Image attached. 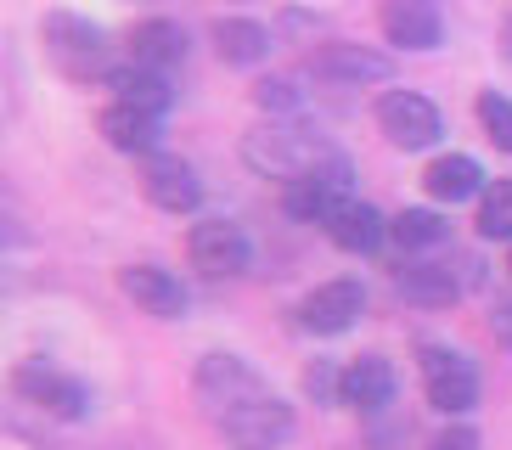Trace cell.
<instances>
[{"mask_svg":"<svg viewBox=\"0 0 512 450\" xmlns=\"http://www.w3.org/2000/svg\"><path fill=\"white\" fill-rule=\"evenodd\" d=\"M389 45H406V51H434L445 40V23L428 0H383V12H377Z\"/></svg>","mask_w":512,"mask_h":450,"instance_id":"14","label":"cell"},{"mask_svg":"<svg viewBox=\"0 0 512 450\" xmlns=\"http://www.w3.org/2000/svg\"><path fill=\"white\" fill-rule=\"evenodd\" d=\"M254 102L265 107V113H299V90H293V79H259Z\"/></svg>","mask_w":512,"mask_h":450,"instance_id":"26","label":"cell"},{"mask_svg":"<svg viewBox=\"0 0 512 450\" xmlns=\"http://www.w3.org/2000/svg\"><path fill=\"white\" fill-rule=\"evenodd\" d=\"M377 130L389 135L400 152H422L439 141V107L428 102V96H417V90H383L377 96Z\"/></svg>","mask_w":512,"mask_h":450,"instance_id":"7","label":"cell"},{"mask_svg":"<svg viewBox=\"0 0 512 450\" xmlns=\"http://www.w3.org/2000/svg\"><path fill=\"white\" fill-rule=\"evenodd\" d=\"M366 310V287L355 276H338V282H321L299 299V327L304 332H321V338H338L361 321Z\"/></svg>","mask_w":512,"mask_h":450,"instance_id":"8","label":"cell"},{"mask_svg":"<svg viewBox=\"0 0 512 450\" xmlns=\"http://www.w3.org/2000/svg\"><path fill=\"white\" fill-rule=\"evenodd\" d=\"M422 389H428V405L445 411V417H467L479 405V372L462 349L428 344L422 349Z\"/></svg>","mask_w":512,"mask_h":450,"instance_id":"4","label":"cell"},{"mask_svg":"<svg viewBox=\"0 0 512 450\" xmlns=\"http://www.w3.org/2000/svg\"><path fill=\"white\" fill-rule=\"evenodd\" d=\"M119 287H124V299H136L141 310L158 315V321H181L186 315V287H181V276H169L164 265H124Z\"/></svg>","mask_w":512,"mask_h":450,"instance_id":"12","label":"cell"},{"mask_svg":"<svg viewBox=\"0 0 512 450\" xmlns=\"http://www.w3.org/2000/svg\"><path fill=\"white\" fill-rule=\"evenodd\" d=\"M344 180H349V164H332V169H321V175H310V180H293L287 197H282L287 214H293V220H310V225H327L332 214L349 203Z\"/></svg>","mask_w":512,"mask_h":450,"instance_id":"13","label":"cell"},{"mask_svg":"<svg viewBox=\"0 0 512 450\" xmlns=\"http://www.w3.org/2000/svg\"><path fill=\"white\" fill-rule=\"evenodd\" d=\"M422 186H428L434 203H467V197L484 192V169L467 152H445V158H434V164L422 169Z\"/></svg>","mask_w":512,"mask_h":450,"instance_id":"18","label":"cell"},{"mask_svg":"<svg viewBox=\"0 0 512 450\" xmlns=\"http://www.w3.org/2000/svg\"><path fill=\"white\" fill-rule=\"evenodd\" d=\"M186 259H192L203 276H242L254 248H248V231L231 220H203L192 225V237H186Z\"/></svg>","mask_w":512,"mask_h":450,"instance_id":"10","label":"cell"},{"mask_svg":"<svg viewBox=\"0 0 512 450\" xmlns=\"http://www.w3.org/2000/svg\"><path fill=\"white\" fill-rule=\"evenodd\" d=\"M192 389H197V405L209 411V422H220L231 405L265 394V377H259L242 355H203V360H197Z\"/></svg>","mask_w":512,"mask_h":450,"instance_id":"5","label":"cell"},{"mask_svg":"<svg viewBox=\"0 0 512 450\" xmlns=\"http://www.w3.org/2000/svg\"><path fill=\"white\" fill-rule=\"evenodd\" d=\"M107 85L119 90V102H130V107H147V113H158L164 119V107L175 102V90H169V79L164 74H152V68H113L107 74Z\"/></svg>","mask_w":512,"mask_h":450,"instance_id":"21","label":"cell"},{"mask_svg":"<svg viewBox=\"0 0 512 450\" xmlns=\"http://www.w3.org/2000/svg\"><path fill=\"white\" fill-rule=\"evenodd\" d=\"M186 57V34L181 23H169V17H147L130 29V62L136 68H152V74H164L169 62Z\"/></svg>","mask_w":512,"mask_h":450,"instance_id":"16","label":"cell"},{"mask_svg":"<svg viewBox=\"0 0 512 450\" xmlns=\"http://www.w3.org/2000/svg\"><path fill=\"white\" fill-rule=\"evenodd\" d=\"M479 237L512 242V180H496L479 192Z\"/></svg>","mask_w":512,"mask_h":450,"instance_id":"24","label":"cell"},{"mask_svg":"<svg viewBox=\"0 0 512 450\" xmlns=\"http://www.w3.org/2000/svg\"><path fill=\"white\" fill-rule=\"evenodd\" d=\"M214 51L231 68H254V62L271 57V29L254 17H214Z\"/></svg>","mask_w":512,"mask_h":450,"instance_id":"17","label":"cell"},{"mask_svg":"<svg viewBox=\"0 0 512 450\" xmlns=\"http://www.w3.org/2000/svg\"><path fill=\"white\" fill-rule=\"evenodd\" d=\"M507 270H512V254H507Z\"/></svg>","mask_w":512,"mask_h":450,"instance_id":"30","label":"cell"},{"mask_svg":"<svg viewBox=\"0 0 512 450\" xmlns=\"http://www.w3.org/2000/svg\"><path fill=\"white\" fill-rule=\"evenodd\" d=\"M496 332H501V338H507V344H512V304H507V310L496 315Z\"/></svg>","mask_w":512,"mask_h":450,"instance_id":"29","label":"cell"},{"mask_svg":"<svg viewBox=\"0 0 512 450\" xmlns=\"http://www.w3.org/2000/svg\"><path fill=\"white\" fill-rule=\"evenodd\" d=\"M304 68H310L321 85H383V79L394 74V62L383 57V51H366V45H355V40L316 45V51L304 57Z\"/></svg>","mask_w":512,"mask_h":450,"instance_id":"9","label":"cell"},{"mask_svg":"<svg viewBox=\"0 0 512 450\" xmlns=\"http://www.w3.org/2000/svg\"><path fill=\"white\" fill-rule=\"evenodd\" d=\"M40 40H46V57L57 62L68 79H107L113 74V45H107V34L96 29L91 17L79 12H46L40 17Z\"/></svg>","mask_w":512,"mask_h":450,"instance_id":"2","label":"cell"},{"mask_svg":"<svg viewBox=\"0 0 512 450\" xmlns=\"http://www.w3.org/2000/svg\"><path fill=\"white\" fill-rule=\"evenodd\" d=\"M242 164L254 169V175H265V180H287V186H293V180H310V175H321V169L344 164V158L310 130L265 124V130L242 135Z\"/></svg>","mask_w":512,"mask_h":450,"instance_id":"1","label":"cell"},{"mask_svg":"<svg viewBox=\"0 0 512 450\" xmlns=\"http://www.w3.org/2000/svg\"><path fill=\"white\" fill-rule=\"evenodd\" d=\"M304 394H310V400H344V372L310 366V372H304Z\"/></svg>","mask_w":512,"mask_h":450,"instance_id":"27","label":"cell"},{"mask_svg":"<svg viewBox=\"0 0 512 450\" xmlns=\"http://www.w3.org/2000/svg\"><path fill=\"white\" fill-rule=\"evenodd\" d=\"M12 389H17V400L40 405L46 417H62V422H79L85 411H91V389H85L79 377L46 366V360H23V366L12 372Z\"/></svg>","mask_w":512,"mask_h":450,"instance_id":"6","label":"cell"},{"mask_svg":"<svg viewBox=\"0 0 512 450\" xmlns=\"http://www.w3.org/2000/svg\"><path fill=\"white\" fill-rule=\"evenodd\" d=\"M389 237L400 242V248H439V242L451 237V225L434 209H406L400 220H389Z\"/></svg>","mask_w":512,"mask_h":450,"instance_id":"23","label":"cell"},{"mask_svg":"<svg viewBox=\"0 0 512 450\" xmlns=\"http://www.w3.org/2000/svg\"><path fill=\"white\" fill-rule=\"evenodd\" d=\"M394 287H400L411 304H451L456 299V276L445 265H406L394 276Z\"/></svg>","mask_w":512,"mask_h":450,"instance_id":"22","label":"cell"},{"mask_svg":"<svg viewBox=\"0 0 512 450\" xmlns=\"http://www.w3.org/2000/svg\"><path fill=\"white\" fill-rule=\"evenodd\" d=\"M473 113H479L484 135H490L501 152H512V102H507V96H501V90H479Z\"/></svg>","mask_w":512,"mask_h":450,"instance_id":"25","label":"cell"},{"mask_svg":"<svg viewBox=\"0 0 512 450\" xmlns=\"http://www.w3.org/2000/svg\"><path fill=\"white\" fill-rule=\"evenodd\" d=\"M96 130H102V141L113 152H141V158H152V152H158V135H164V119L147 113V107L113 102V107H102Z\"/></svg>","mask_w":512,"mask_h":450,"instance_id":"15","label":"cell"},{"mask_svg":"<svg viewBox=\"0 0 512 450\" xmlns=\"http://www.w3.org/2000/svg\"><path fill=\"white\" fill-rule=\"evenodd\" d=\"M141 192H147L152 209L164 214H192L203 203V180L186 158H169V152H152L147 164H141Z\"/></svg>","mask_w":512,"mask_h":450,"instance_id":"11","label":"cell"},{"mask_svg":"<svg viewBox=\"0 0 512 450\" xmlns=\"http://www.w3.org/2000/svg\"><path fill=\"white\" fill-rule=\"evenodd\" d=\"M434 450H479V434H473V428H445V434L434 439Z\"/></svg>","mask_w":512,"mask_h":450,"instance_id":"28","label":"cell"},{"mask_svg":"<svg viewBox=\"0 0 512 450\" xmlns=\"http://www.w3.org/2000/svg\"><path fill=\"white\" fill-rule=\"evenodd\" d=\"M327 237L344 248V254H372L377 242L389 237V220L372 209V203H361V197H349L344 209L327 220Z\"/></svg>","mask_w":512,"mask_h":450,"instance_id":"19","label":"cell"},{"mask_svg":"<svg viewBox=\"0 0 512 450\" xmlns=\"http://www.w3.org/2000/svg\"><path fill=\"white\" fill-rule=\"evenodd\" d=\"M394 400V366L383 355H361L344 366V405L355 411H383Z\"/></svg>","mask_w":512,"mask_h":450,"instance_id":"20","label":"cell"},{"mask_svg":"<svg viewBox=\"0 0 512 450\" xmlns=\"http://www.w3.org/2000/svg\"><path fill=\"white\" fill-rule=\"evenodd\" d=\"M214 428H220V439H226L231 450H282L287 439H293V405L265 389V394H254V400L231 405Z\"/></svg>","mask_w":512,"mask_h":450,"instance_id":"3","label":"cell"}]
</instances>
